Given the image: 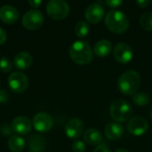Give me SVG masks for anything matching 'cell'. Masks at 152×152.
<instances>
[{"instance_id":"cell-19","label":"cell","mask_w":152,"mask_h":152,"mask_svg":"<svg viewBox=\"0 0 152 152\" xmlns=\"http://www.w3.org/2000/svg\"><path fill=\"white\" fill-rule=\"evenodd\" d=\"M84 141L89 145H100L102 141L101 132L95 128H88L84 133Z\"/></svg>"},{"instance_id":"cell-29","label":"cell","mask_w":152,"mask_h":152,"mask_svg":"<svg viewBox=\"0 0 152 152\" xmlns=\"http://www.w3.org/2000/svg\"><path fill=\"white\" fill-rule=\"evenodd\" d=\"M9 100V95L6 91L0 89V103H5Z\"/></svg>"},{"instance_id":"cell-1","label":"cell","mask_w":152,"mask_h":152,"mask_svg":"<svg viewBox=\"0 0 152 152\" xmlns=\"http://www.w3.org/2000/svg\"><path fill=\"white\" fill-rule=\"evenodd\" d=\"M70 59L78 65L89 64L94 58V51L91 46L83 40L75 41L69 50Z\"/></svg>"},{"instance_id":"cell-18","label":"cell","mask_w":152,"mask_h":152,"mask_svg":"<svg viewBox=\"0 0 152 152\" xmlns=\"http://www.w3.org/2000/svg\"><path fill=\"white\" fill-rule=\"evenodd\" d=\"M112 50V45L110 41L107 39H102L99 40L94 47V53L96 56L100 58H105L107 57Z\"/></svg>"},{"instance_id":"cell-2","label":"cell","mask_w":152,"mask_h":152,"mask_svg":"<svg viewBox=\"0 0 152 152\" xmlns=\"http://www.w3.org/2000/svg\"><path fill=\"white\" fill-rule=\"evenodd\" d=\"M141 85V76L135 70H127L124 72L118 80L119 91L127 96L134 95Z\"/></svg>"},{"instance_id":"cell-10","label":"cell","mask_w":152,"mask_h":152,"mask_svg":"<svg viewBox=\"0 0 152 152\" xmlns=\"http://www.w3.org/2000/svg\"><path fill=\"white\" fill-rule=\"evenodd\" d=\"M104 8L100 3H94L87 6L86 9L85 16L88 22L96 24L102 20L104 17Z\"/></svg>"},{"instance_id":"cell-30","label":"cell","mask_w":152,"mask_h":152,"mask_svg":"<svg viewBox=\"0 0 152 152\" xmlns=\"http://www.w3.org/2000/svg\"><path fill=\"white\" fill-rule=\"evenodd\" d=\"M151 4V2L149 0H137L136 1V4L141 7V8H145L147 7L149 4Z\"/></svg>"},{"instance_id":"cell-6","label":"cell","mask_w":152,"mask_h":152,"mask_svg":"<svg viewBox=\"0 0 152 152\" xmlns=\"http://www.w3.org/2000/svg\"><path fill=\"white\" fill-rule=\"evenodd\" d=\"M44 23V15L40 11L29 10L22 17V25L28 30L38 29Z\"/></svg>"},{"instance_id":"cell-28","label":"cell","mask_w":152,"mask_h":152,"mask_svg":"<svg viewBox=\"0 0 152 152\" xmlns=\"http://www.w3.org/2000/svg\"><path fill=\"white\" fill-rule=\"evenodd\" d=\"M93 152H111L110 151V149L108 147V145H106L105 143H102V144H100L98 145L95 150Z\"/></svg>"},{"instance_id":"cell-20","label":"cell","mask_w":152,"mask_h":152,"mask_svg":"<svg viewBox=\"0 0 152 152\" xmlns=\"http://www.w3.org/2000/svg\"><path fill=\"white\" fill-rule=\"evenodd\" d=\"M8 147L12 152L22 151L25 148V141L18 135H12L8 140Z\"/></svg>"},{"instance_id":"cell-33","label":"cell","mask_w":152,"mask_h":152,"mask_svg":"<svg viewBox=\"0 0 152 152\" xmlns=\"http://www.w3.org/2000/svg\"><path fill=\"white\" fill-rule=\"evenodd\" d=\"M115 152H129L127 150H126V149H118V150H117Z\"/></svg>"},{"instance_id":"cell-26","label":"cell","mask_w":152,"mask_h":152,"mask_svg":"<svg viewBox=\"0 0 152 152\" xmlns=\"http://www.w3.org/2000/svg\"><path fill=\"white\" fill-rule=\"evenodd\" d=\"M105 3L108 6L111 8H118L123 4V1L122 0H107Z\"/></svg>"},{"instance_id":"cell-9","label":"cell","mask_w":152,"mask_h":152,"mask_svg":"<svg viewBox=\"0 0 152 152\" xmlns=\"http://www.w3.org/2000/svg\"><path fill=\"white\" fill-rule=\"evenodd\" d=\"M149 128L148 121L142 117H134L128 121L127 130L134 136L143 135Z\"/></svg>"},{"instance_id":"cell-31","label":"cell","mask_w":152,"mask_h":152,"mask_svg":"<svg viewBox=\"0 0 152 152\" xmlns=\"http://www.w3.org/2000/svg\"><path fill=\"white\" fill-rule=\"evenodd\" d=\"M5 41H6V32L2 28H0V45H4Z\"/></svg>"},{"instance_id":"cell-25","label":"cell","mask_w":152,"mask_h":152,"mask_svg":"<svg viewBox=\"0 0 152 152\" xmlns=\"http://www.w3.org/2000/svg\"><path fill=\"white\" fill-rule=\"evenodd\" d=\"M86 149V144L82 141H75L72 143V151L74 152H85Z\"/></svg>"},{"instance_id":"cell-8","label":"cell","mask_w":152,"mask_h":152,"mask_svg":"<svg viewBox=\"0 0 152 152\" xmlns=\"http://www.w3.org/2000/svg\"><path fill=\"white\" fill-rule=\"evenodd\" d=\"M32 125L37 132L45 133L52 129L53 119L50 114L46 112H39L33 118Z\"/></svg>"},{"instance_id":"cell-14","label":"cell","mask_w":152,"mask_h":152,"mask_svg":"<svg viewBox=\"0 0 152 152\" xmlns=\"http://www.w3.org/2000/svg\"><path fill=\"white\" fill-rule=\"evenodd\" d=\"M19 19L18 10L9 4H4L0 7V20L6 24L15 23Z\"/></svg>"},{"instance_id":"cell-27","label":"cell","mask_w":152,"mask_h":152,"mask_svg":"<svg viewBox=\"0 0 152 152\" xmlns=\"http://www.w3.org/2000/svg\"><path fill=\"white\" fill-rule=\"evenodd\" d=\"M0 131H1V133H2V134H3L4 136H8V135L11 134L12 129V126H10L4 124V125H3V126H1Z\"/></svg>"},{"instance_id":"cell-22","label":"cell","mask_w":152,"mask_h":152,"mask_svg":"<svg viewBox=\"0 0 152 152\" xmlns=\"http://www.w3.org/2000/svg\"><path fill=\"white\" fill-rule=\"evenodd\" d=\"M90 27L85 20H79L75 27V33L78 37H86L89 34Z\"/></svg>"},{"instance_id":"cell-24","label":"cell","mask_w":152,"mask_h":152,"mask_svg":"<svg viewBox=\"0 0 152 152\" xmlns=\"http://www.w3.org/2000/svg\"><path fill=\"white\" fill-rule=\"evenodd\" d=\"M12 68V63L7 57H2L0 59V70L3 72H9Z\"/></svg>"},{"instance_id":"cell-21","label":"cell","mask_w":152,"mask_h":152,"mask_svg":"<svg viewBox=\"0 0 152 152\" xmlns=\"http://www.w3.org/2000/svg\"><path fill=\"white\" fill-rule=\"evenodd\" d=\"M133 102L136 105L142 107V106H146L150 103L151 97L147 93L140 92V93H136L134 95H133Z\"/></svg>"},{"instance_id":"cell-3","label":"cell","mask_w":152,"mask_h":152,"mask_svg":"<svg viewBox=\"0 0 152 152\" xmlns=\"http://www.w3.org/2000/svg\"><path fill=\"white\" fill-rule=\"evenodd\" d=\"M105 25L108 29L115 34H122L129 28L127 16L119 10H111L105 16Z\"/></svg>"},{"instance_id":"cell-4","label":"cell","mask_w":152,"mask_h":152,"mask_svg":"<svg viewBox=\"0 0 152 152\" xmlns=\"http://www.w3.org/2000/svg\"><path fill=\"white\" fill-rule=\"evenodd\" d=\"M111 118L118 122H126L131 119L133 109L131 105L123 99L115 100L110 108Z\"/></svg>"},{"instance_id":"cell-34","label":"cell","mask_w":152,"mask_h":152,"mask_svg":"<svg viewBox=\"0 0 152 152\" xmlns=\"http://www.w3.org/2000/svg\"><path fill=\"white\" fill-rule=\"evenodd\" d=\"M150 115H151V118L152 119V108L151 109V112H150Z\"/></svg>"},{"instance_id":"cell-13","label":"cell","mask_w":152,"mask_h":152,"mask_svg":"<svg viewBox=\"0 0 152 152\" xmlns=\"http://www.w3.org/2000/svg\"><path fill=\"white\" fill-rule=\"evenodd\" d=\"M12 129L14 133L20 135L28 134L31 130V122L26 117H17L12 122Z\"/></svg>"},{"instance_id":"cell-32","label":"cell","mask_w":152,"mask_h":152,"mask_svg":"<svg viewBox=\"0 0 152 152\" xmlns=\"http://www.w3.org/2000/svg\"><path fill=\"white\" fill-rule=\"evenodd\" d=\"M28 3L31 7H34V8H38L42 4V1L40 0H29Z\"/></svg>"},{"instance_id":"cell-5","label":"cell","mask_w":152,"mask_h":152,"mask_svg":"<svg viewBox=\"0 0 152 152\" xmlns=\"http://www.w3.org/2000/svg\"><path fill=\"white\" fill-rule=\"evenodd\" d=\"M46 12L53 20H63L69 13V5L64 0H51L46 4Z\"/></svg>"},{"instance_id":"cell-15","label":"cell","mask_w":152,"mask_h":152,"mask_svg":"<svg viewBox=\"0 0 152 152\" xmlns=\"http://www.w3.org/2000/svg\"><path fill=\"white\" fill-rule=\"evenodd\" d=\"M46 148V140L39 134H32L28 139L29 152H43Z\"/></svg>"},{"instance_id":"cell-17","label":"cell","mask_w":152,"mask_h":152,"mask_svg":"<svg viewBox=\"0 0 152 152\" xmlns=\"http://www.w3.org/2000/svg\"><path fill=\"white\" fill-rule=\"evenodd\" d=\"M32 61L33 59L30 53L27 52H20L15 55L13 60V64L18 69L24 70L31 66Z\"/></svg>"},{"instance_id":"cell-7","label":"cell","mask_w":152,"mask_h":152,"mask_svg":"<svg viewBox=\"0 0 152 152\" xmlns=\"http://www.w3.org/2000/svg\"><path fill=\"white\" fill-rule=\"evenodd\" d=\"M8 85L12 91L16 94H21L28 88V79L24 73L15 71L9 76Z\"/></svg>"},{"instance_id":"cell-16","label":"cell","mask_w":152,"mask_h":152,"mask_svg":"<svg viewBox=\"0 0 152 152\" xmlns=\"http://www.w3.org/2000/svg\"><path fill=\"white\" fill-rule=\"evenodd\" d=\"M124 127L117 122L108 124L104 129V134L106 137L112 141L121 138L124 134Z\"/></svg>"},{"instance_id":"cell-12","label":"cell","mask_w":152,"mask_h":152,"mask_svg":"<svg viewBox=\"0 0 152 152\" xmlns=\"http://www.w3.org/2000/svg\"><path fill=\"white\" fill-rule=\"evenodd\" d=\"M84 131V123L81 119L74 118L69 119L65 125V134L69 138L77 139L81 136Z\"/></svg>"},{"instance_id":"cell-11","label":"cell","mask_w":152,"mask_h":152,"mask_svg":"<svg viewBox=\"0 0 152 152\" xmlns=\"http://www.w3.org/2000/svg\"><path fill=\"white\" fill-rule=\"evenodd\" d=\"M134 56L133 49L126 43H119L114 48V58L122 64H126L132 61Z\"/></svg>"},{"instance_id":"cell-23","label":"cell","mask_w":152,"mask_h":152,"mask_svg":"<svg viewBox=\"0 0 152 152\" xmlns=\"http://www.w3.org/2000/svg\"><path fill=\"white\" fill-rule=\"evenodd\" d=\"M141 27L147 31H152V12H147L142 14L140 18Z\"/></svg>"}]
</instances>
